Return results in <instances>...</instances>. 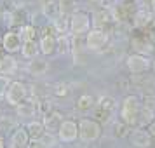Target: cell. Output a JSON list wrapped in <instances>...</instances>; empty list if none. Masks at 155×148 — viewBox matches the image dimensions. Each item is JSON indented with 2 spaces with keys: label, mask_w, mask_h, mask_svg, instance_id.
<instances>
[{
  "label": "cell",
  "mask_w": 155,
  "mask_h": 148,
  "mask_svg": "<svg viewBox=\"0 0 155 148\" xmlns=\"http://www.w3.org/2000/svg\"><path fill=\"white\" fill-rule=\"evenodd\" d=\"M120 117L126 126H133L140 120V99L136 96H127L122 103Z\"/></svg>",
  "instance_id": "cell-1"
},
{
  "label": "cell",
  "mask_w": 155,
  "mask_h": 148,
  "mask_svg": "<svg viewBox=\"0 0 155 148\" xmlns=\"http://www.w3.org/2000/svg\"><path fill=\"white\" fill-rule=\"evenodd\" d=\"M78 127V136L84 143H92L99 138L101 134V127L96 120H91V119H82L80 122L77 124Z\"/></svg>",
  "instance_id": "cell-2"
},
{
  "label": "cell",
  "mask_w": 155,
  "mask_h": 148,
  "mask_svg": "<svg viewBox=\"0 0 155 148\" xmlns=\"http://www.w3.org/2000/svg\"><path fill=\"white\" fill-rule=\"evenodd\" d=\"M91 28V18L85 12H73L68 18V31L71 35H84Z\"/></svg>",
  "instance_id": "cell-3"
},
{
  "label": "cell",
  "mask_w": 155,
  "mask_h": 148,
  "mask_svg": "<svg viewBox=\"0 0 155 148\" xmlns=\"http://www.w3.org/2000/svg\"><path fill=\"white\" fill-rule=\"evenodd\" d=\"M26 98V85L23 82H12L9 84L7 91H5V99L9 101V105L18 106L19 103H23Z\"/></svg>",
  "instance_id": "cell-4"
},
{
  "label": "cell",
  "mask_w": 155,
  "mask_h": 148,
  "mask_svg": "<svg viewBox=\"0 0 155 148\" xmlns=\"http://www.w3.org/2000/svg\"><path fill=\"white\" fill-rule=\"evenodd\" d=\"M58 133H59V140L64 143H71V141L77 140L78 136V127L73 120H63L59 127H58Z\"/></svg>",
  "instance_id": "cell-5"
},
{
  "label": "cell",
  "mask_w": 155,
  "mask_h": 148,
  "mask_svg": "<svg viewBox=\"0 0 155 148\" xmlns=\"http://www.w3.org/2000/svg\"><path fill=\"white\" fill-rule=\"evenodd\" d=\"M126 66L131 73H143L150 68V59L143 54H133V56L127 58Z\"/></svg>",
  "instance_id": "cell-6"
},
{
  "label": "cell",
  "mask_w": 155,
  "mask_h": 148,
  "mask_svg": "<svg viewBox=\"0 0 155 148\" xmlns=\"http://www.w3.org/2000/svg\"><path fill=\"white\" fill-rule=\"evenodd\" d=\"M106 44V33L105 30L94 28L91 31H87V38H85V47L91 51H98Z\"/></svg>",
  "instance_id": "cell-7"
},
{
  "label": "cell",
  "mask_w": 155,
  "mask_h": 148,
  "mask_svg": "<svg viewBox=\"0 0 155 148\" xmlns=\"http://www.w3.org/2000/svg\"><path fill=\"white\" fill-rule=\"evenodd\" d=\"M21 37L19 33H16V31H9L4 35V40H2V45H4V49L7 51V52H16V51L21 49Z\"/></svg>",
  "instance_id": "cell-8"
},
{
  "label": "cell",
  "mask_w": 155,
  "mask_h": 148,
  "mask_svg": "<svg viewBox=\"0 0 155 148\" xmlns=\"http://www.w3.org/2000/svg\"><path fill=\"white\" fill-rule=\"evenodd\" d=\"M44 129L45 131H56L59 124H61V113H56V112H49L47 115H44Z\"/></svg>",
  "instance_id": "cell-9"
},
{
  "label": "cell",
  "mask_w": 155,
  "mask_h": 148,
  "mask_svg": "<svg viewBox=\"0 0 155 148\" xmlns=\"http://www.w3.org/2000/svg\"><path fill=\"white\" fill-rule=\"evenodd\" d=\"M47 70H49V63L44 61V59L33 58V59L28 63V71L31 73V75H44Z\"/></svg>",
  "instance_id": "cell-10"
},
{
  "label": "cell",
  "mask_w": 155,
  "mask_h": 148,
  "mask_svg": "<svg viewBox=\"0 0 155 148\" xmlns=\"http://www.w3.org/2000/svg\"><path fill=\"white\" fill-rule=\"evenodd\" d=\"M44 124L42 122H37V120H31L26 127V134H28V140L31 141H38V138L44 134Z\"/></svg>",
  "instance_id": "cell-11"
},
{
  "label": "cell",
  "mask_w": 155,
  "mask_h": 148,
  "mask_svg": "<svg viewBox=\"0 0 155 148\" xmlns=\"http://www.w3.org/2000/svg\"><path fill=\"white\" fill-rule=\"evenodd\" d=\"M38 47H40L38 51H42L45 56H49V54H52V52L56 51V38L52 35H44L42 38H40Z\"/></svg>",
  "instance_id": "cell-12"
},
{
  "label": "cell",
  "mask_w": 155,
  "mask_h": 148,
  "mask_svg": "<svg viewBox=\"0 0 155 148\" xmlns=\"http://www.w3.org/2000/svg\"><path fill=\"white\" fill-rule=\"evenodd\" d=\"M52 28L56 30L58 35H66L68 33V16L59 14L52 19Z\"/></svg>",
  "instance_id": "cell-13"
},
{
  "label": "cell",
  "mask_w": 155,
  "mask_h": 148,
  "mask_svg": "<svg viewBox=\"0 0 155 148\" xmlns=\"http://www.w3.org/2000/svg\"><path fill=\"white\" fill-rule=\"evenodd\" d=\"M150 141H152V136H150L147 131H143V129H140V131H134L133 143L136 145V146L147 148V146H150Z\"/></svg>",
  "instance_id": "cell-14"
},
{
  "label": "cell",
  "mask_w": 155,
  "mask_h": 148,
  "mask_svg": "<svg viewBox=\"0 0 155 148\" xmlns=\"http://www.w3.org/2000/svg\"><path fill=\"white\" fill-rule=\"evenodd\" d=\"M26 143H28V134H26V131H23V129L14 131L12 138H11V145L14 148H23V146H26Z\"/></svg>",
  "instance_id": "cell-15"
},
{
  "label": "cell",
  "mask_w": 155,
  "mask_h": 148,
  "mask_svg": "<svg viewBox=\"0 0 155 148\" xmlns=\"http://www.w3.org/2000/svg\"><path fill=\"white\" fill-rule=\"evenodd\" d=\"M77 108L82 113L92 110V108H94V98L89 96V94H82V96L78 98V101H77Z\"/></svg>",
  "instance_id": "cell-16"
},
{
  "label": "cell",
  "mask_w": 155,
  "mask_h": 148,
  "mask_svg": "<svg viewBox=\"0 0 155 148\" xmlns=\"http://www.w3.org/2000/svg\"><path fill=\"white\" fill-rule=\"evenodd\" d=\"M16 70V61L14 58L11 56H5L0 59V73L2 75H9V73H12Z\"/></svg>",
  "instance_id": "cell-17"
},
{
  "label": "cell",
  "mask_w": 155,
  "mask_h": 148,
  "mask_svg": "<svg viewBox=\"0 0 155 148\" xmlns=\"http://www.w3.org/2000/svg\"><path fill=\"white\" fill-rule=\"evenodd\" d=\"M21 52H23L25 58L33 59V58H37V54H38V45L33 44V40H31V42H25V45H21Z\"/></svg>",
  "instance_id": "cell-18"
},
{
  "label": "cell",
  "mask_w": 155,
  "mask_h": 148,
  "mask_svg": "<svg viewBox=\"0 0 155 148\" xmlns=\"http://www.w3.org/2000/svg\"><path fill=\"white\" fill-rule=\"evenodd\" d=\"M35 112H37L35 103H19L18 105V115L19 117H33Z\"/></svg>",
  "instance_id": "cell-19"
},
{
  "label": "cell",
  "mask_w": 155,
  "mask_h": 148,
  "mask_svg": "<svg viewBox=\"0 0 155 148\" xmlns=\"http://www.w3.org/2000/svg\"><path fill=\"white\" fill-rule=\"evenodd\" d=\"M94 18H96V19H94V23H96V26H98L99 30H103V26H105V25H110V23H112V16L108 14L106 11L96 12V14H94Z\"/></svg>",
  "instance_id": "cell-20"
},
{
  "label": "cell",
  "mask_w": 155,
  "mask_h": 148,
  "mask_svg": "<svg viewBox=\"0 0 155 148\" xmlns=\"http://www.w3.org/2000/svg\"><path fill=\"white\" fill-rule=\"evenodd\" d=\"M98 106L101 108V110H105V112H108V113H113L115 112V101H113L110 96H103V98L99 99V103H98Z\"/></svg>",
  "instance_id": "cell-21"
},
{
  "label": "cell",
  "mask_w": 155,
  "mask_h": 148,
  "mask_svg": "<svg viewBox=\"0 0 155 148\" xmlns=\"http://www.w3.org/2000/svg\"><path fill=\"white\" fill-rule=\"evenodd\" d=\"M19 37H21L23 42H31V40H33V37H35V28H33V26H30V25L23 26L21 31H19Z\"/></svg>",
  "instance_id": "cell-22"
},
{
  "label": "cell",
  "mask_w": 155,
  "mask_h": 148,
  "mask_svg": "<svg viewBox=\"0 0 155 148\" xmlns=\"http://www.w3.org/2000/svg\"><path fill=\"white\" fill-rule=\"evenodd\" d=\"M56 49H59V52H68L70 51V40L66 35H58L56 38Z\"/></svg>",
  "instance_id": "cell-23"
},
{
  "label": "cell",
  "mask_w": 155,
  "mask_h": 148,
  "mask_svg": "<svg viewBox=\"0 0 155 148\" xmlns=\"http://www.w3.org/2000/svg\"><path fill=\"white\" fill-rule=\"evenodd\" d=\"M75 7V0H59L58 2V9H59V14H68L71 12Z\"/></svg>",
  "instance_id": "cell-24"
},
{
  "label": "cell",
  "mask_w": 155,
  "mask_h": 148,
  "mask_svg": "<svg viewBox=\"0 0 155 148\" xmlns=\"http://www.w3.org/2000/svg\"><path fill=\"white\" fill-rule=\"evenodd\" d=\"M38 143H40L44 148H52L54 143H56V138H54L51 133H45V131H44V134L38 138Z\"/></svg>",
  "instance_id": "cell-25"
},
{
  "label": "cell",
  "mask_w": 155,
  "mask_h": 148,
  "mask_svg": "<svg viewBox=\"0 0 155 148\" xmlns=\"http://www.w3.org/2000/svg\"><path fill=\"white\" fill-rule=\"evenodd\" d=\"M44 12L49 16V18H56V16H59V9H58V2H47L45 5H44Z\"/></svg>",
  "instance_id": "cell-26"
},
{
  "label": "cell",
  "mask_w": 155,
  "mask_h": 148,
  "mask_svg": "<svg viewBox=\"0 0 155 148\" xmlns=\"http://www.w3.org/2000/svg\"><path fill=\"white\" fill-rule=\"evenodd\" d=\"M14 127V120L12 117H9V115H4V117H0V131H11Z\"/></svg>",
  "instance_id": "cell-27"
},
{
  "label": "cell",
  "mask_w": 155,
  "mask_h": 148,
  "mask_svg": "<svg viewBox=\"0 0 155 148\" xmlns=\"http://www.w3.org/2000/svg\"><path fill=\"white\" fill-rule=\"evenodd\" d=\"M140 112H141V124H143V126L152 124V119H153L152 115H153V112H152L150 108H143V110L140 108Z\"/></svg>",
  "instance_id": "cell-28"
},
{
  "label": "cell",
  "mask_w": 155,
  "mask_h": 148,
  "mask_svg": "<svg viewBox=\"0 0 155 148\" xmlns=\"http://www.w3.org/2000/svg\"><path fill=\"white\" fill-rule=\"evenodd\" d=\"M94 117H96V120H99V122H108V119L112 117V113L105 112V110H101V108H96L94 110Z\"/></svg>",
  "instance_id": "cell-29"
},
{
  "label": "cell",
  "mask_w": 155,
  "mask_h": 148,
  "mask_svg": "<svg viewBox=\"0 0 155 148\" xmlns=\"http://www.w3.org/2000/svg\"><path fill=\"white\" fill-rule=\"evenodd\" d=\"M9 78L5 77V75H0V96L4 94V91H7V87H9Z\"/></svg>",
  "instance_id": "cell-30"
},
{
  "label": "cell",
  "mask_w": 155,
  "mask_h": 148,
  "mask_svg": "<svg viewBox=\"0 0 155 148\" xmlns=\"http://www.w3.org/2000/svg\"><path fill=\"white\" fill-rule=\"evenodd\" d=\"M54 92H56L58 96H66V94H68V87H66L64 84H58Z\"/></svg>",
  "instance_id": "cell-31"
},
{
  "label": "cell",
  "mask_w": 155,
  "mask_h": 148,
  "mask_svg": "<svg viewBox=\"0 0 155 148\" xmlns=\"http://www.w3.org/2000/svg\"><path fill=\"white\" fill-rule=\"evenodd\" d=\"M124 129H126V124H124V122H122V124H120V126H117V136H124Z\"/></svg>",
  "instance_id": "cell-32"
},
{
  "label": "cell",
  "mask_w": 155,
  "mask_h": 148,
  "mask_svg": "<svg viewBox=\"0 0 155 148\" xmlns=\"http://www.w3.org/2000/svg\"><path fill=\"white\" fill-rule=\"evenodd\" d=\"M110 5H117V4H120V0H106Z\"/></svg>",
  "instance_id": "cell-33"
},
{
  "label": "cell",
  "mask_w": 155,
  "mask_h": 148,
  "mask_svg": "<svg viewBox=\"0 0 155 148\" xmlns=\"http://www.w3.org/2000/svg\"><path fill=\"white\" fill-rule=\"evenodd\" d=\"M0 148H4V138L0 136Z\"/></svg>",
  "instance_id": "cell-34"
},
{
  "label": "cell",
  "mask_w": 155,
  "mask_h": 148,
  "mask_svg": "<svg viewBox=\"0 0 155 148\" xmlns=\"http://www.w3.org/2000/svg\"><path fill=\"white\" fill-rule=\"evenodd\" d=\"M152 7H153V9H155V0H152Z\"/></svg>",
  "instance_id": "cell-35"
}]
</instances>
